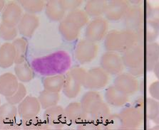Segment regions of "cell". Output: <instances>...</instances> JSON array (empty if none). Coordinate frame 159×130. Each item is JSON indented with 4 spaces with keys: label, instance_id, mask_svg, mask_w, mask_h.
Returning a JSON list of instances; mask_svg holds the SVG:
<instances>
[{
    "label": "cell",
    "instance_id": "obj_26",
    "mask_svg": "<svg viewBox=\"0 0 159 130\" xmlns=\"http://www.w3.org/2000/svg\"><path fill=\"white\" fill-rule=\"evenodd\" d=\"M108 6V2L103 0H89L86 2L84 11L89 17L99 18L104 15Z\"/></svg>",
    "mask_w": 159,
    "mask_h": 130
},
{
    "label": "cell",
    "instance_id": "obj_44",
    "mask_svg": "<svg viewBox=\"0 0 159 130\" xmlns=\"http://www.w3.org/2000/svg\"><path fill=\"white\" fill-rule=\"evenodd\" d=\"M153 129H159V124H156L155 127H153Z\"/></svg>",
    "mask_w": 159,
    "mask_h": 130
},
{
    "label": "cell",
    "instance_id": "obj_11",
    "mask_svg": "<svg viewBox=\"0 0 159 130\" xmlns=\"http://www.w3.org/2000/svg\"><path fill=\"white\" fill-rule=\"evenodd\" d=\"M42 109L38 98L26 96L17 107L18 115L23 120H30L37 117Z\"/></svg>",
    "mask_w": 159,
    "mask_h": 130
},
{
    "label": "cell",
    "instance_id": "obj_36",
    "mask_svg": "<svg viewBox=\"0 0 159 130\" xmlns=\"http://www.w3.org/2000/svg\"><path fill=\"white\" fill-rule=\"evenodd\" d=\"M17 27H9L0 23V38L6 41L16 39L18 34Z\"/></svg>",
    "mask_w": 159,
    "mask_h": 130
},
{
    "label": "cell",
    "instance_id": "obj_31",
    "mask_svg": "<svg viewBox=\"0 0 159 130\" xmlns=\"http://www.w3.org/2000/svg\"><path fill=\"white\" fill-rule=\"evenodd\" d=\"M65 19L74 24L80 28L84 27L89 22V16L86 14L85 11L80 9L69 11L65 16Z\"/></svg>",
    "mask_w": 159,
    "mask_h": 130
},
{
    "label": "cell",
    "instance_id": "obj_21",
    "mask_svg": "<svg viewBox=\"0 0 159 130\" xmlns=\"http://www.w3.org/2000/svg\"><path fill=\"white\" fill-rule=\"evenodd\" d=\"M45 14L52 21H61L66 15L61 0H50L45 5Z\"/></svg>",
    "mask_w": 159,
    "mask_h": 130
},
{
    "label": "cell",
    "instance_id": "obj_20",
    "mask_svg": "<svg viewBox=\"0 0 159 130\" xmlns=\"http://www.w3.org/2000/svg\"><path fill=\"white\" fill-rule=\"evenodd\" d=\"M66 121L78 125L85 120L89 115L84 111L80 102H71L64 108Z\"/></svg>",
    "mask_w": 159,
    "mask_h": 130
},
{
    "label": "cell",
    "instance_id": "obj_27",
    "mask_svg": "<svg viewBox=\"0 0 159 130\" xmlns=\"http://www.w3.org/2000/svg\"><path fill=\"white\" fill-rule=\"evenodd\" d=\"M159 61V44L153 42L145 46V63L147 72L153 71L156 64Z\"/></svg>",
    "mask_w": 159,
    "mask_h": 130
},
{
    "label": "cell",
    "instance_id": "obj_18",
    "mask_svg": "<svg viewBox=\"0 0 159 130\" xmlns=\"http://www.w3.org/2000/svg\"><path fill=\"white\" fill-rule=\"evenodd\" d=\"M136 106L141 111L143 112L145 118L149 120H153L157 116L159 105L158 101L152 98H140L136 101Z\"/></svg>",
    "mask_w": 159,
    "mask_h": 130
},
{
    "label": "cell",
    "instance_id": "obj_29",
    "mask_svg": "<svg viewBox=\"0 0 159 130\" xmlns=\"http://www.w3.org/2000/svg\"><path fill=\"white\" fill-rule=\"evenodd\" d=\"M14 75H15L18 80L21 83H29L34 78V73L30 65L26 62L21 63L15 64L14 66Z\"/></svg>",
    "mask_w": 159,
    "mask_h": 130
},
{
    "label": "cell",
    "instance_id": "obj_42",
    "mask_svg": "<svg viewBox=\"0 0 159 130\" xmlns=\"http://www.w3.org/2000/svg\"><path fill=\"white\" fill-rule=\"evenodd\" d=\"M6 6V2L4 0H0V12H2L4 7Z\"/></svg>",
    "mask_w": 159,
    "mask_h": 130
},
{
    "label": "cell",
    "instance_id": "obj_28",
    "mask_svg": "<svg viewBox=\"0 0 159 130\" xmlns=\"http://www.w3.org/2000/svg\"><path fill=\"white\" fill-rule=\"evenodd\" d=\"M65 76L62 74L47 76L43 80L44 90L53 93H59L62 90L64 84Z\"/></svg>",
    "mask_w": 159,
    "mask_h": 130
},
{
    "label": "cell",
    "instance_id": "obj_25",
    "mask_svg": "<svg viewBox=\"0 0 159 130\" xmlns=\"http://www.w3.org/2000/svg\"><path fill=\"white\" fill-rule=\"evenodd\" d=\"M81 28L66 19L59 22V31L60 34L66 41H74L78 38Z\"/></svg>",
    "mask_w": 159,
    "mask_h": 130
},
{
    "label": "cell",
    "instance_id": "obj_41",
    "mask_svg": "<svg viewBox=\"0 0 159 130\" xmlns=\"http://www.w3.org/2000/svg\"><path fill=\"white\" fill-rule=\"evenodd\" d=\"M153 72L154 73L156 78H157L158 80H159V61L156 64V66H154L153 69Z\"/></svg>",
    "mask_w": 159,
    "mask_h": 130
},
{
    "label": "cell",
    "instance_id": "obj_15",
    "mask_svg": "<svg viewBox=\"0 0 159 130\" xmlns=\"http://www.w3.org/2000/svg\"><path fill=\"white\" fill-rule=\"evenodd\" d=\"M39 26V19L36 14L25 13L23 14L17 26L18 32L24 37H32Z\"/></svg>",
    "mask_w": 159,
    "mask_h": 130
},
{
    "label": "cell",
    "instance_id": "obj_38",
    "mask_svg": "<svg viewBox=\"0 0 159 130\" xmlns=\"http://www.w3.org/2000/svg\"><path fill=\"white\" fill-rule=\"evenodd\" d=\"M61 2L66 11H71L79 9L83 3V2L80 0H61Z\"/></svg>",
    "mask_w": 159,
    "mask_h": 130
},
{
    "label": "cell",
    "instance_id": "obj_8",
    "mask_svg": "<svg viewBox=\"0 0 159 130\" xmlns=\"http://www.w3.org/2000/svg\"><path fill=\"white\" fill-rule=\"evenodd\" d=\"M100 67L111 76H117L123 73L125 68L119 54L111 51L105 52L101 57Z\"/></svg>",
    "mask_w": 159,
    "mask_h": 130
},
{
    "label": "cell",
    "instance_id": "obj_32",
    "mask_svg": "<svg viewBox=\"0 0 159 130\" xmlns=\"http://www.w3.org/2000/svg\"><path fill=\"white\" fill-rule=\"evenodd\" d=\"M101 100H102V98L98 91L89 90L88 92L84 94L81 99L80 103L84 111L89 115L91 107L94 103Z\"/></svg>",
    "mask_w": 159,
    "mask_h": 130
},
{
    "label": "cell",
    "instance_id": "obj_24",
    "mask_svg": "<svg viewBox=\"0 0 159 130\" xmlns=\"http://www.w3.org/2000/svg\"><path fill=\"white\" fill-rule=\"evenodd\" d=\"M16 51L12 43H4L0 46V68L6 69L15 64Z\"/></svg>",
    "mask_w": 159,
    "mask_h": 130
},
{
    "label": "cell",
    "instance_id": "obj_22",
    "mask_svg": "<svg viewBox=\"0 0 159 130\" xmlns=\"http://www.w3.org/2000/svg\"><path fill=\"white\" fill-rule=\"evenodd\" d=\"M104 98L108 105L115 107H123L129 100V96L119 91L114 85L106 89Z\"/></svg>",
    "mask_w": 159,
    "mask_h": 130
},
{
    "label": "cell",
    "instance_id": "obj_12",
    "mask_svg": "<svg viewBox=\"0 0 159 130\" xmlns=\"http://www.w3.org/2000/svg\"><path fill=\"white\" fill-rule=\"evenodd\" d=\"M22 16L21 6L16 2H9L2 11L1 23L9 27H17Z\"/></svg>",
    "mask_w": 159,
    "mask_h": 130
},
{
    "label": "cell",
    "instance_id": "obj_23",
    "mask_svg": "<svg viewBox=\"0 0 159 130\" xmlns=\"http://www.w3.org/2000/svg\"><path fill=\"white\" fill-rule=\"evenodd\" d=\"M18 111L15 105L7 102L0 105V128L10 127L15 122Z\"/></svg>",
    "mask_w": 159,
    "mask_h": 130
},
{
    "label": "cell",
    "instance_id": "obj_3",
    "mask_svg": "<svg viewBox=\"0 0 159 130\" xmlns=\"http://www.w3.org/2000/svg\"><path fill=\"white\" fill-rule=\"evenodd\" d=\"M148 4L145 6H134L129 7L124 19V24L127 30L136 31L147 21L151 7Z\"/></svg>",
    "mask_w": 159,
    "mask_h": 130
},
{
    "label": "cell",
    "instance_id": "obj_45",
    "mask_svg": "<svg viewBox=\"0 0 159 130\" xmlns=\"http://www.w3.org/2000/svg\"><path fill=\"white\" fill-rule=\"evenodd\" d=\"M0 105H1V99H0Z\"/></svg>",
    "mask_w": 159,
    "mask_h": 130
},
{
    "label": "cell",
    "instance_id": "obj_9",
    "mask_svg": "<svg viewBox=\"0 0 159 130\" xmlns=\"http://www.w3.org/2000/svg\"><path fill=\"white\" fill-rule=\"evenodd\" d=\"M122 54L121 58L124 67H126L129 71L146 65L145 46L136 45Z\"/></svg>",
    "mask_w": 159,
    "mask_h": 130
},
{
    "label": "cell",
    "instance_id": "obj_7",
    "mask_svg": "<svg viewBox=\"0 0 159 130\" xmlns=\"http://www.w3.org/2000/svg\"><path fill=\"white\" fill-rule=\"evenodd\" d=\"M108 28L107 19L103 17L93 19L86 25L85 38L93 43L101 41L108 33Z\"/></svg>",
    "mask_w": 159,
    "mask_h": 130
},
{
    "label": "cell",
    "instance_id": "obj_37",
    "mask_svg": "<svg viewBox=\"0 0 159 130\" xmlns=\"http://www.w3.org/2000/svg\"><path fill=\"white\" fill-rule=\"evenodd\" d=\"M24 121V126L27 129H44V128H49L47 126V124L43 119V118L40 119V118L36 117L34 119H30V120H23Z\"/></svg>",
    "mask_w": 159,
    "mask_h": 130
},
{
    "label": "cell",
    "instance_id": "obj_43",
    "mask_svg": "<svg viewBox=\"0 0 159 130\" xmlns=\"http://www.w3.org/2000/svg\"><path fill=\"white\" fill-rule=\"evenodd\" d=\"M158 105H159V102H158ZM153 122L154 124H159V110H158V113L157 116H156L155 119L153 120Z\"/></svg>",
    "mask_w": 159,
    "mask_h": 130
},
{
    "label": "cell",
    "instance_id": "obj_30",
    "mask_svg": "<svg viewBox=\"0 0 159 130\" xmlns=\"http://www.w3.org/2000/svg\"><path fill=\"white\" fill-rule=\"evenodd\" d=\"M38 100L42 109L46 110L58 105L60 100V95L58 93L44 90L39 93Z\"/></svg>",
    "mask_w": 159,
    "mask_h": 130
},
{
    "label": "cell",
    "instance_id": "obj_13",
    "mask_svg": "<svg viewBox=\"0 0 159 130\" xmlns=\"http://www.w3.org/2000/svg\"><path fill=\"white\" fill-rule=\"evenodd\" d=\"M42 118L48 127L53 128H61L67 122L64 108L58 105L46 109Z\"/></svg>",
    "mask_w": 159,
    "mask_h": 130
},
{
    "label": "cell",
    "instance_id": "obj_16",
    "mask_svg": "<svg viewBox=\"0 0 159 130\" xmlns=\"http://www.w3.org/2000/svg\"><path fill=\"white\" fill-rule=\"evenodd\" d=\"M139 44L146 46L155 42L159 36V28L153 24L146 21L138 30L136 31Z\"/></svg>",
    "mask_w": 159,
    "mask_h": 130
},
{
    "label": "cell",
    "instance_id": "obj_17",
    "mask_svg": "<svg viewBox=\"0 0 159 130\" xmlns=\"http://www.w3.org/2000/svg\"><path fill=\"white\" fill-rule=\"evenodd\" d=\"M111 115V111L108 104L103 100H98L91 107L89 116L100 127L103 124Z\"/></svg>",
    "mask_w": 159,
    "mask_h": 130
},
{
    "label": "cell",
    "instance_id": "obj_2",
    "mask_svg": "<svg viewBox=\"0 0 159 130\" xmlns=\"http://www.w3.org/2000/svg\"><path fill=\"white\" fill-rule=\"evenodd\" d=\"M86 73L83 68L74 67L64 75L65 80L62 91L66 98L74 99L79 95L84 85Z\"/></svg>",
    "mask_w": 159,
    "mask_h": 130
},
{
    "label": "cell",
    "instance_id": "obj_39",
    "mask_svg": "<svg viewBox=\"0 0 159 130\" xmlns=\"http://www.w3.org/2000/svg\"><path fill=\"white\" fill-rule=\"evenodd\" d=\"M147 21L159 28V6L151 9Z\"/></svg>",
    "mask_w": 159,
    "mask_h": 130
},
{
    "label": "cell",
    "instance_id": "obj_5",
    "mask_svg": "<svg viewBox=\"0 0 159 130\" xmlns=\"http://www.w3.org/2000/svg\"><path fill=\"white\" fill-rule=\"evenodd\" d=\"M98 47L96 43L86 38L79 41L74 49V58L80 64L92 62L97 56Z\"/></svg>",
    "mask_w": 159,
    "mask_h": 130
},
{
    "label": "cell",
    "instance_id": "obj_6",
    "mask_svg": "<svg viewBox=\"0 0 159 130\" xmlns=\"http://www.w3.org/2000/svg\"><path fill=\"white\" fill-rule=\"evenodd\" d=\"M118 116L121 126L129 129H136L141 127L145 118L143 112L135 105L124 107Z\"/></svg>",
    "mask_w": 159,
    "mask_h": 130
},
{
    "label": "cell",
    "instance_id": "obj_10",
    "mask_svg": "<svg viewBox=\"0 0 159 130\" xmlns=\"http://www.w3.org/2000/svg\"><path fill=\"white\" fill-rule=\"evenodd\" d=\"M114 85L125 95H133L140 88V84L136 77L130 73H123L117 75L114 80Z\"/></svg>",
    "mask_w": 159,
    "mask_h": 130
},
{
    "label": "cell",
    "instance_id": "obj_1",
    "mask_svg": "<svg viewBox=\"0 0 159 130\" xmlns=\"http://www.w3.org/2000/svg\"><path fill=\"white\" fill-rule=\"evenodd\" d=\"M139 45L136 31L131 30H112L104 38V47L107 51L124 54Z\"/></svg>",
    "mask_w": 159,
    "mask_h": 130
},
{
    "label": "cell",
    "instance_id": "obj_33",
    "mask_svg": "<svg viewBox=\"0 0 159 130\" xmlns=\"http://www.w3.org/2000/svg\"><path fill=\"white\" fill-rule=\"evenodd\" d=\"M16 51L15 64L25 62L27 51V41L25 38H16L12 42Z\"/></svg>",
    "mask_w": 159,
    "mask_h": 130
},
{
    "label": "cell",
    "instance_id": "obj_4",
    "mask_svg": "<svg viewBox=\"0 0 159 130\" xmlns=\"http://www.w3.org/2000/svg\"><path fill=\"white\" fill-rule=\"evenodd\" d=\"M109 75L101 67H94L86 71L83 87L89 90H100L107 87Z\"/></svg>",
    "mask_w": 159,
    "mask_h": 130
},
{
    "label": "cell",
    "instance_id": "obj_34",
    "mask_svg": "<svg viewBox=\"0 0 159 130\" xmlns=\"http://www.w3.org/2000/svg\"><path fill=\"white\" fill-rule=\"evenodd\" d=\"M20 4L26 13L35 14L44 10L46 3L42 0H23Z\"/></svg>",
    "mask_w": 159,
    "mask_h": 130
},
{
    "label": "cell",
    "instance_id": "obj_35",
    "mask_svg": "<svg viewBox=\"0 0 159 130\" xmlns=\"http://www.w3.org/2000/svg\"><path fill=\"white\" fill-rule=\"evenodd\" d=\"M26 94H27V90L25 85L22 83H19L17 90L13 95L10 97L5 98L7 102L10 103L11 105H19L21 101H22L26 97Z\"/></svg>",
    "mask_w": 159,
    "mask_h": 130
},
{
    "label": "cell",
    "instance_id": "obj_14",
    "mask_svg": "<svg viewBox=\"0 0 159 130\" xmlns=\"http://www.w3.org/2000/svg\"><path fill=\"white\" fill-rule=\"evenodd\" d=\"M129 4L124 0H116L108 3L105 18L110 21H119L124 19L129 9Z\"/></svg>",
    "mask_w": 159,
    "mask_h": 130
},
{
    "label": "cell",
    "instance_id": "obj_19",
    "mask_svg": "<svg viewBox=\"0 0 159 130\" xmlns=\"http://www.w3.org/2000/svg\"><path fill=\"white\" fill-rule=\"evenodd\" d=\"M19 85L16 76L11 73H5L0 76V95L7 98L13 95Z\"/></svg>",
    "mask_w": 159,
    "mask_h": 130
},
{
    "label": "cell",
    "instance_id": "obj_40",
    "mask_svg": "<svg viewBox=\"0 0 159 130\" xmlns=\"http://www.w3.org/2000/svg\"><path fill=\"white\" fill-rule=\"evenodd\" d=\"M148 93L151 98L159 102V80L154 81L149 85Z\"/></svg>",
    "mask_w": 159,
    "mask_h": 130
}]
</instances>
